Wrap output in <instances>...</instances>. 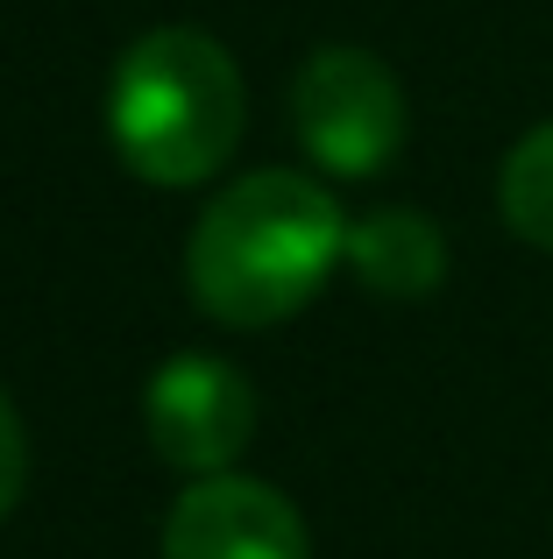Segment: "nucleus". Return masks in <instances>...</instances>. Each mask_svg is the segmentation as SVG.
<instances>
[{
  "mask_svg": "<svg viewBox=\"0 0 553 559\" xmlns=\"http://www.w3.org/2000/svg\"><path fill=\"white\" fill-rule=\"evenodd\" d=\"M497 205H504V227H511L518 241L553 248V121L532 128V135L504 156Z\"/></svg>",
  "mask_w": 553,
  "mask_h": 559,
  "instance_id": "nucleus-7",
  "label": "nucleus"
},
{
  "mask_svg": "<svg viewBox=\"0 0 553 559\" xmlns=\"http://www.w3.org/2000/svg\"><path fill=\"white\" fill-rule=\"evenodd\" d=\"M348 270H355L376 298H426L447 276V241L426 213L384 205V213L348 227Z\"/></svg>",
  "mask_w": 553,
  "mask_h": 559,
  "instance_id": "nucleus-6",
  "label": "nucleus"
},
{
  "mask_svg": "<svg viewBox=\"0 0 553 559\" xmlns=\"http://www.w3.org/2000/svg\"><path fill=\"white\" fill-rule=\"evenodd\" d=\"M291 128L305 156L333 178H376L404 150V85L376 50L327 43L291 85Z\"/></svg>",
  "mask_w": 553,
  "mask_h": 559,
  "instance_id": "nucleus-3",
  "label": "nucleus"
},
{
  "mask_svg": "<svg viewBox=\"0 0 553 559\" xmlns=\"http://www.w3.org/2000/svg\"><path fill=\"white\" fill-rule=\"evenodd\" d=\"M142 425L178 475H227L256 432V396L242 369H227L221 355H170L150 376Z\"/></svg>",
  "mask_w": 553,
  "mask_h": 559,
  "instance_id": "nucleus-4",
  "label": "nucleus"
},
{
  "mask_svg": "<svg viewBox=\"0 0 553 559\" xmlns=\"http://www.w3.org/2000/svg\"><path fill=\"white\" fill-rule=\"evenodd\" d=\"M164 559H313L305 518L256 475H199L164 518Z\"/></svg>",
  "mask_w": 553,
  "mask_h": 559,
  "instance_id": "nucleus-5",
  "label": "nucleus"
},
{
  "mask_svg": "<svg viewBox=\"0 0 553 559\" xmlns=\"http://www.w3.org/2000/svg\"><path fill=\"white\" fill-rule=\"evenodd\" d=\"M341 262L348 219L327 199V185L298 178V170H249L199 213L192 241H185V284L207 319L235 333H263L305 312Z\"/></svg>",
  "mask_w": 553,
  "mask_h": 559,
  "instance_id": "nucleus-1",
  "label": "nucleus"
},
{
  "mask_svg": "<svg viewBox=\"0 0 553 559\" xmlns=\"http://www.w3.org/2000/svg\"><path fill=\"white\" fill-rule=\"evenodd\" d=\"M22 475H28L22 418H14V404L0 396V518H8V510H14V496H22Z\"/></svg>",
  "mask_w": 553,
  "mask_h": 559,
  "instance_id": "nucleus-8",
  "label": "nucleus"
},
{
  "mask_svg": "<svg viewBox=\"0 0 553 559\" xmlns=\"http://www.w3.org/2000/svg\"><path fill=\"white\" fill-rule=\"evenodd\" d=\"M249 93L242 64L207 36V28H150L128 43L107 85V135L114 156L142 185H207L235 156Z\"/></svg>",
  "mask_w": 553,
  "mask_h": 559,
  "instance_id": "nucleus-2",
  "label": "nucleus"
}]
</instances>
